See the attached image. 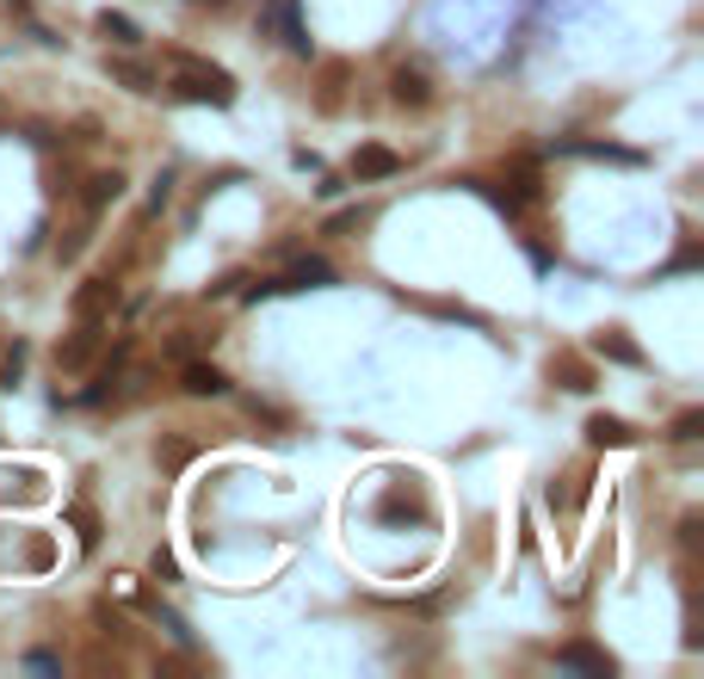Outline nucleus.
Returning <instances> with one entry per match:
<instances>
[{
  "instance_id": "nucleus-3",
  "label": "nucleus",
  "mask_w": 704,
  "mask_h": 679,
  "mask_svg": "<svg viewBox=\"0 0 704 679\" xmlns=\"http://www.w3.org/2000/svg\"><path fill=\"white\" fill-rule=\"evenodd\" d=\"M111 303H118V285L111 278H80V291H75V321H106L111 316Z\"/></svg>"
},
{
  "instance_id": "nucleus-26",
  "label": "nucleus",
  "mask_w": 704,
  "mask_h": 679,
  "mask_svg": "<svg viewBox=\"0 0 704 679\" xmlns=\"http://www.w3.org/2000/svg\"><path fill=\"white\" fill-rule=\"evenodd\" d=\"M149 569H155V581H173V574H180V569H173V556H167V550H155V562H149Z\"/></svg>"
},
{
  "instance_id": "nucleus-8",
  "label": "nucleus",
  "mask_w": 704,
  "mask_h": 679,
  "mask_svg": "<svg viewBox=\"0 0 704 679\" xmlns=\"http://www.w3.org/2000/svg\"><path fill=\"white\" fill-rule=\"evenodd\" d=\"M180 390L186 395H229V377H223L210 359H192L186 371H180Z\"/></svg>"
},
{
  "instance_id": "nucleus-13",
  "label": "nucleus",
  "mask_w": 704,
  "mask_h": 679,
  "mask_svg": "<svg viewBox=\"0 0 704 679\" xmlns=\"http://www.w3.org/2000/svg\"><path fill=\"white\" fill-rule=\"evenodd\" d=\"M118 198H124V174H118V167L87 179V210H106V205H118Z\"/></svg>"
},
{
  "instance_id": "nucleus-6",
  "label": "nucleus",
  "mask_w": 704,
  "mask_h": 679,
  "mask_svg": "<svg viewBox=\"0 0 704 679\" xmlns=\"http://www.w3.org/2000/svg\"><path fill=\"white\" fill-rule=\"evenodd\" d=\"M556 661L575 667V673H594V679H611V673H618V661H611L606 648H594V643H563V648H556Z\"/></svg>"
},
{
  "instance_id": "nucleus-21",
  "label": "nucleus",
  "mask_w": 704,
  "mask_h": 679,
  "mask_svg": "<svg viewBox=\"0 0 704 679\" xmlns=\"http://www.w3.org/2000/svg\"><path fill=\"white\" fill-rule=\"evenodd\" d=\"M19 371H25V340H13L0 352V383H19Z\"/></svg>"
},
{
  "instance_id": "nucleus-2",
  "label": "nucleus",
  "mask_w": 704,
  "mask_h": 679,
  "mask_svg": "<svg viewBox=\"0 0 704 679\" xmlns=\"http://www.w3.org/2000/svg\"><path fill=\"white\" fill-rule=\"evenodd\" d=\"M594 359L625 364V371H642V364H649V352H642L625 328H599V333H594Z\"/></svg>"
},
{
  "instance_id": "nucleus-27",
  "label": "nucleus",
  "mask_w": 704,
  "mask_h": 679,
  "mask_svg": "<svg viewBox=\"0 0 704 679\" xmlns=\"http://www.w3.org/2000/svg\"><path fill=\"white\" fill-rule=\"evenodd\" d=\"M198 7H223V0H198Z\"/></svg>"
},
{
  "instance_id": "nucleus-18",
  "label": "nucleus",
  "mask_w": 704,
  "mask_h": 679,
  "mask_svg": "<svg viewBox=\"0 0 704 679\" xmlns=\"http://www.w3.org/2000/svg\"><path fill=\"white\" fill-rule=\"evenodd\" d=\"M68 525H75L80 550H94V544H99V519H94V506H68Z\"/></svg>"
},
{
  "instance_id": "nucleus-7",
  "label": "nucleus",
  "mask_w": 704,
  "mask_h": 679,
  "mask_svg": "<svg viewBox=\"0 0 704 679\" xmlns=\"http://www.w3.org/2000/svg\"><path fill=\"white\" fill-rule=\"evenodd\" d=\"M94 347H99V321H80L75 340L56 347V371H80V364H94Z\"/></svg>"
},
{
  "instance_id": "nucleus-12",
  "label": "nucleus",
  "mask_w": 704,
  "mask_h": 679,
  "mask_svg": "<svg viewBox=\"0 0 704 679\" xmlns=\"http://www.w3.org/2000/svg\"><path fill=\"white\" fill-rule=\"evenodd\" d=\"M377 519H390V525H421L426 519V506L421 501H414V494H402V489H396V494H383V506H377Z\"/></svg>"
},
{
  "instance_id": "nucleus-4",
  "label": "nucleus",
  "mask_w": 704,
  "mask_h": 679,
  "mask_svg": "<svg viewBox=\"0 0 704 679\" xmlns=\"http://www.w3.org/2000/svg\"><path fill=\"white\" fill-rule=\"evenodd\" d=\"M315 285H334V266L322 253H303V260H291L284 278H272V291H315Z\"/></svg>"
},
{
  "instance_id": "nucleus-17",
  "label": "nucleus",
  "mask_w": 704,
  "mask_h": 679,
  "mask_svg": "<svg viewBox=\"0 0 704 679\" xmlns=\"http://www.w3.org/2000/svg\"><path fill=\"white\" fill-rule=\"evenodd\" d=\"M111 80H124L130 94H155V75L142 63H111Z\"/></svg>"
},
{
  "instance_id": "nucleus-23",
  "label": "nucleus",
  "mask_w": 704,
  "mask_h": 679,
  "mask_svg": "<svg viewBox=\"0 0 704 679\" xmlns=\"http://www.w3.org/2000/svg\"><path fill=\"white\" fill-rule=\"evenodd\" d=\"M248 414L253 420H267V427H284V408H272V402H260V395L248 402Z\"/></svg>"
},
{
  "instance_id": "nucleus-11",
  "label": "nucleus",
  "mask_w": 704,
  "mask_h": 679,
  "mask_svg": "<svg viewBox=\"0 0 704 679\" xmlns=\"http://www.w3.org/2000/svg\"><path fill=\"white\" fill-rule=\"evenodd\" d=\"M637 432L625 427V420H611V414H594L587 420V445H599V451H618V445H630Z\"/></svg>"
},
{
  "instance_id": "nucleus-9",
  "label": "nucleus",
  "mask_w": 704,
  "mask_h": 679,
  "mask_svg": "<svg viewBox=\"0 0 704 679\" xmlns=\"http://www.w3.org/2000/svg\"><path fill=\"white\" fill-rule=\"evenodd\" d=\"M550 377L563 383V390L587 395V390H594V364H587V359H575V352H556V359H550Z\"/></svg>"
},
{
  "instance_id": "nucleus-19",
  "label": "nucleus",
  "mask_w": 704,
  "mask_h": 679,
  "mask_svg": "<svg viewBox=\"0 0 704 679\" xmlns=\"http://www.w3.org/2000/svg\"><path fill=\"white\" fill-rule=\"evenodd\" d=\"M673 439H680V445L704 439V408H686V414H673Z\"/></svg>"
},
{
  "instance_id": "nucleus-20",
  "label": "nucleus",
  "mask_w": 704,
  "mask_h": 679,
  "mask_svg": "<svg viewBox=\"0 0 704 679\" xmlns=\"http://www.w3.org/2000/svg\"><path fill=\"white\" fill-rule=\"evenodd\" d=\"M340 87H346V63H328V68H322V106H340Z\"/></svg>"
},
{
  "instance_id": "nucleus-10",
  "label": "nucleus",
  "mask_w": 704,
  "mask_h": 679,
  "mask_svg": "<svg viewBox=\"0 0 704 679\" xmlns=\"http://www.w3.org/2000/svg\"><path fill=\"white\" fill-rule=\"evenodd\" d=\"M390 99H396V106H426L433 87H426L421 68H396V75H390Z\"/></svg>"
},
{
  "instance_id": "nucleus-24",
  "label": "nucleus",
  "mask_w": 704,
  "mask_h": 679,
  "mask_svg": "<svg viewBox=\"0 0 704 679\" xmlns=\"http://www.w3.org/2000/svg\"><path fill=\"white\" fill-rule=\"evenodd\" d=\"M698 260H704V253H698V248H692V241H686V248L673 253V266H668V272H692V266H698Z\"/></svg>"
},
{
  "instance_id": "nucleus-15",
  "label": "nucleus",
  "mask_w": 704,
  "mask_h": 679,
  "mask_svg": "<svg viewBox=\"0 0 704 679\" xmlns=\"http://www.w3.org/2000/svg\"><path fill=\"white\" fill-rule=\"evenodd\" d=\"M99 37H111V44H142V32H137V19H124V13H99Z\"/></svg>"
},
{
  "instance_id": "nucleus-16",
  "label": "nucleus",
  "mask_w": 704,
  "mask_h": 679,
  "mask_svg": "<svg viewBox=\"0 0 704 679\" xmlns=\"http://www.w3.org/2000/svg\"><path fill=\"white\" fill-rule=\"evenodd\" d=\"M575 155H594V161H618V167H642L637 149H611V143H575Z\"/></svg>"
},
{
  "instance_id": "nucleus-22",
  "label": "nucleus",
  "mask_w": 704,
  "mask_h": 679,
  "mask_svg": "<svg viewBox=\"0 0 704 679\" xmlns=\"http://www.w3.org/2000/svg\"><path fill=\"white\" fill-rule=\"evenodd\" d=\"M161 463H167V470H186V463H192V445L186 439H167V445H161Z\"/></svg>"
},
{
  "instance_id": "nucleus-14",
  "label": "nucleus",
  "mask_w": 704,
  "mask_h": 679,
  "mask_svg": "<svg viewBox=\"0 0 704 679\" xmlns=\"http://www.w3.org/2000/svg\"><path fill=\"white\" fill-rule=\"evenodd\" d=\"M507 186H513V191H501V205H507V210H513V205H532L538 191H544V186H538V167H532V161H526V167L507 179Z\"/></svg>"
},
{
  "instance_id": "nucleus-5",
  "label": "nucleus",
  "mask_w": 704,
  "mask_h": 679,
  "mask_svg": "<svg viewBox=\"0 0 704 679\" xmlns=\"http://www.w3.org/2000/svg\"><path fill=\"white\" fill-rule=\"evenodd\" d=\"M390 174H402V155H396V149H383V143L353 149V179H390Z\"/></svg>"
},
{
  "instance_id": "nucleus-25",
  "label": "nucleus",
  "mask_w": 704,
  "mask_h": 679,
  "mask_svg": "<svg viewBox=\"0 0 704 679\" xmlns=\"http://www.w3.org/2000/svg\"><path fill=\"white\" fill-rule=\"evenodd\" d=\"M359 217H365V210H340V217L328 222V236H346V229H359Z\"/></svg>"
},
{
  "instance_id": "nucleus-1",
  "label": "nucleus",
  "mask_w": 704,
  "mask_h": 679,
  "mask_svg": "<svg viewBox=\"0 0 704 679\" xmlns=\"http://www.w3.org/2000/svg\"><path fill=\"white\" fill-rule=\"evenodd\" d=\"M173 94L192 99V106H235V80L223 75V68L198 63V56H186V50H173Z\"/></svg>"
}]
</instances>
